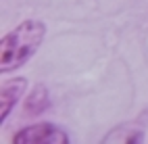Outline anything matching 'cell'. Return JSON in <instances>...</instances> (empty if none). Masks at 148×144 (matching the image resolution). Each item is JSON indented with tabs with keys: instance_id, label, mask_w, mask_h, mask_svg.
<instances>
[{
	"instance_id": "obj_1",
	"label": "cell",
	"mask_w": 148,
	"mask_h": 144,
	"mask_svg": "<svg viewBox=\"0 0 148 144\" xmlns=\"http://www.w3.org/2000/svg\"><path fill=\"white\" fill-rule=\"evenodd\" d=\"M46 38V23L40 19H25L0 40V71H17L32 61Z\"/></svg>"
},
{
	"instance_id": "obj_4",
	"label": "cell",
	"mask_w": 148,
	"mask_h": 144,
	"mask_svg": "<svg viewBox=\"0 0 148 144\" xmlns=\"http://www.w3.org/2000/svg\"><path fill=\"white\" fill-rule=\"evenodd\" d=\"M100 144H144V123L138 121H127L121 125H115Z\"/></svg>"
},
{
	"instance_id": "obj_5",
	"label": "cell",
	"mask_w": 148,
	"mask_h": 144,
	"mask_svg": "<svg viewBox=\"0 0 148 144\" xmlns=\"http://www.w3.org/2000/svg\"><path fill=\"white\" fill-rule=\"evenodd\" d=\"M48 109H50V92L44 84H36L23 102V115L29 119H36Z\"/></svg>"
},
{
	"instance_id": "obj_2",
	"label": "cell",
	"mask_w": 148,
	"mask_h": 144,
	"mask_svg": "<svg viewBox=\"0 0 148 144\" xmlns=\"http://www.w3.org/2000/svg\"><path fill=\"white\" fill-rule=\"evenodd\" d=\"M13 144H71L69 134L50 121L32 123L15 132Z\"/></svg>"
},
{
	"instance_id": "obj_3",
	"label": "cell",
	"mask_w": 148,
	"mask_h": 144,
	"mask_svg": "<svg viewBox=\"0 0 148 144\" xmlns=\"http://www.w3.org/2000/svg\"><path fill=\"white\" fill-rule=\"evenodd\" d=\"M27 88V80L17 75V77H8L6 82H2L0 86V121H6L8 115L13 113L15 104L21 100V96L25 94Z\"/></svg>"
}]
</instances>
